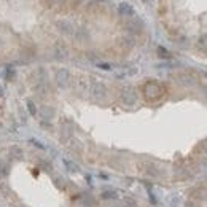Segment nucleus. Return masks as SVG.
Here are the masks:
<instances>
[{
	"mask_svg": "<svg viewBox=\"0 0 207 207\" xmlns=\"http://www.w3.org/2000/svg\"><path fill=\"white\" fill-rule=\"evenodd\" d=\"M0 48H2V41H0Z\"/></svg>",
	"mask_w": 207,
	"mask_h": 207,
	"instance_id": "obj_5",
	"label": "nucleus"
},
{
	"mask_svg": "<svg viewBox=\"0 0 207 207\" xmlns=\"http://www.w3.org/2000/svg\"><path fill=\"white\" fill-rule=\"evenodd\" d=\"M167 2L163 13H167L171 19L167 29L174 43L207 67V0Z\"/></svg>",
	"mask_w": 207,
	"mask_h": 207,
	"instance_id": "obj_1",
	"label": "nucleus"
},
{
	"mask_svg": "<svg viewBox=\"0 0 207 207\" xmlns=\"http://www.w3.org/2000/svg\"><path fill=\"white\" fill-rule=\"evenodd\" d=\"M27 110H29V113L32 115V116H35V115H37V107H35V104L32 102V100L27 102Z\"/></svg>",
	"mask_w": 207,
	"mask_h": 207,
	"instance_id": "obj_2",
	"label": "nucleus"
},
{
	"mask_svg": "<svg viewBox=\"0 0 207 207\" xmlns=\"http://www.w3.org/2000/svg\"><path fill=\"white\" fill-rule=\"evenodd\" d=\"M3 174V169H2V163H0V175Z\"/></svg>",
	"mask_w": 207,
	"mask_h": 207,
	"instance_id": "obj_4",
	"label": "nucleus"
},
{
	"mask_svg": "<svg viewBox=\"0 0 207 207\" xmlns=\"http://www.w3.org/2000/svg\"><path fill=\"white\" fill-rule=\"evenodd\" d=\"M11 77H13V69L10 67V69L7 70V78H11Z\"/></svg>",
	"mask_w": 207,
	"mask_h": 207,
	"instance_id": "obj_3",
	"label": "nucleus"
}]
</instances>
